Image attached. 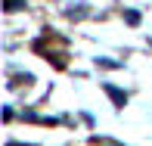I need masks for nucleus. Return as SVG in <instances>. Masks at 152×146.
Here are the masks:
<instances>
[{"label": "nucleus", "instance_id": "obj_1", "mask_svg": "<svg viewBox=\"0 0 152 146\" xmlns=\"http://www.w3.org/2000/svg\"><path fill=\"white\" fill-rule=\"evenodd\" d=\"M106 93H109V96H112V100H115V103H118V106H124V100H127V96H124V93H121V90H115L112 84H106Z\"/></svg>", "mask_w": 152, "mask_h": 146}, {"label": "nucleus", "instance_id": "obj_2", "mask_svg": "<svg viewBox=\"0 0 152 146\" xmlns=\"http://www.w3.org/2000/svg\"><path fill=\"white\" fill-rule=\"evenodd\" d=\"M22 6H25L22 0H6V10H10V12H12V10H22Z\"/></svg>", "mask_w": 152, "mask_h": 146}]
</instances>
